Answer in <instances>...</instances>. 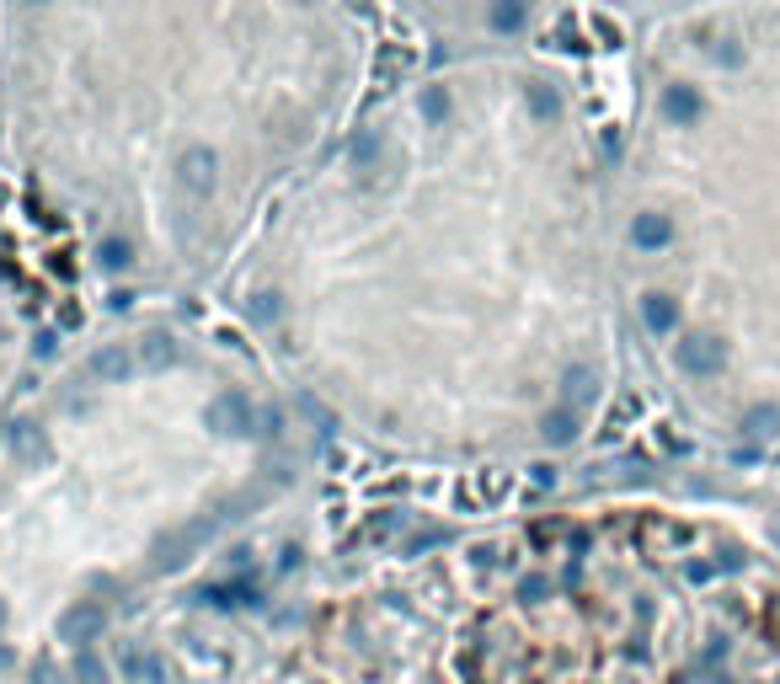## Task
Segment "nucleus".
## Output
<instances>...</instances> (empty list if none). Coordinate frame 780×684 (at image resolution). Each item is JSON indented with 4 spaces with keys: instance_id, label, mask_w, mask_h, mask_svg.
<instances>
[{
    "instance_id": "nucleus-1",
    "label": "nucleus",
    "mask_w": 780,
    "mask_h": 684,
    "mask_svg": "<svg viewBox=\"0 0 780 684\" xmlns=\"http://www.w3.org/2000/svg\"><path fill=\"white\" fill-rule=\"evenodd\" d=\"M102 626H107V610L102 604H91V599H81V604H70L65 615H59V636L81 652V647H91L102 636Z\"/></svg>"
},
{
    "instance_id": "nucleus-2",
    "label": "nucleus",
    "mask_w": 780,
    "mask_h": 684,
    "mask_svg": "<svg viewBox=\"0 0 780 684\" xmlns=\"http://www.w3.org/2000/svg\"><path fill=\"white\" fill-rule=\"evenodd\" d=\"M209 428H214V433H252V407H246L236 391H225V396L209 407Z\"/></svg>"
},
{
    "instance_id": "nucleus-3",
    "label": "nucleus",
    "mask_w": 780,
    "mask_h": 684,
    "mask_svg": "<svg viewBox=\"0 0 780 684\" xmlns=\"http://www.w3.org/2000/svg\"><path fill=\"white\" fill-rule=\"evenodd\" d=\"M198 599H204V604H220V610H236V604L257 599V588H252V583H214V588H204Z\"/></svg>"
},
{
    "instance_id": "nucleus-4",
    "label": "nucleus",
    "mask_w": 780,
    "mask_h": 684,
    "mask_svg": "<svg viewBox=\"0 0 780 684\" xmlns=\"http://www.w3.org/2000/svg\"><path fill=\"white\" fill-rule=\"evenodd\" d=\"M75 684H107V663L91 647L75 652Z\"/></svg>"
},
{
    "instance_id": "nucleus-5",
    "label": "nucleus",
    "mask_w": 780,
    "mask_h": 684,
    "mask_svg": "<svg viewBox=\"0 0 780 684\" xmlns=\"http://www.w3.org/2000/svg\"><path fill=\"white\" fill-rule=\"evenodd\" d=\"M17 455L22 460H43V433H33V423L17 428Z\"/></svg>"
},
{
    "instance_id": "nucleus-6",
    "label": "nucleus",
    "mask_w": 780,
    "mask_h": 684,
    "mask_svg": "<svg viewBox=\"0 0 780 684\" xmlns=\"http://www.w3.org/2000/svg\"><path fill=\"white\" fill-rule=\"evenodd\" d=\"M0 626H6V599H0Z\"/></svg>"
}]
</instances>
